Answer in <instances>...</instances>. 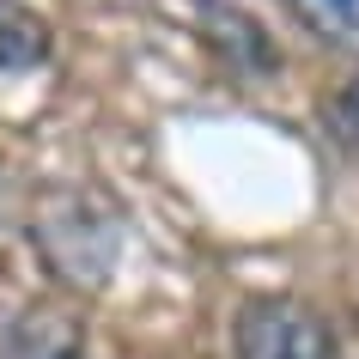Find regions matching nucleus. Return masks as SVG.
Segmentation results:
<instances>
[{"instance_id": "nucleus-7", "label": "nucleus", "mask_w": 359, "mask_h": 359, "mask_svg": "<svg viewBox=\"0 0 359 359\" xmlns=\"http://www.w3.org/2000/svg\"><path fill=\"white\" fill-rule=\"evenodd\" d=\"M329 128H335V140H347V147H359V79H347L335 97H329Z\"/></svg>"}, {"instance_id": "nucleus-6", "label": "nucleus", "mask_w": 359, "mask_h": 359, "mask_svg": "<svg viewBox=\"0 0 359 359\" xmlns=\"http://www.w3.org/2000/svg\"><path fill=\"white\" fill-rule=\"evenodd\" d=\"M311 37H323L341 55H359V0H286Z\"/></svg>"}, {"instance_id": "nucleus-1", "label": "nucleus", "mask_w": 359, "mask_h": 359, "mask_svg": "<svg viewBox=\"0 0 359 359\" xmlns=\"http://www.w3.org/2000/svg\"><path fill=\"white\" fill-rule=\"evenodd\" d=\"M31 244L67 286H104L122 256V219L86 189H49L31 208Z\"/></svg>"}, {"instance_id": "nucleus-5", "label": "nucleus", "mask_w": 359, "mask_h": 359, "mask_svg": "<svg viewBox=\"0 0 359 359\" xmlns=\"http://www.w3.org/2000/svg\"><path fill=\"white\" fill-rule=\"evenodd\" d=\"M79 329L61 317H19L6 329V359H79Z\"/></svg>"}, {"instance_id": "nucleus-4", "label": "nucleus", "mask_w": 359, "mask_h": 359, "mask_svg": "<svg viewBox=\"0 0 359 359\" xmlns=\"http://www.w3.org/2000/svg\"><path fill=\"white\" fill-rule=\"evenodd\" d=\"M208 37H213V49H219L231 67H244V74H274V67H280L274 43L262 37V25L250 19V13H226V6H213Z\"/></svg>"}, {"instance_id": "nucleus-3", "label": "nucleus", "mask_w": 359, "mask_h": 359, "mask_svg": "<svg viewBox=\"0 0 359 359\" xmlns=\"http://www.w3.org/2000/svg\"><path fill=\"white\" fill-rule=\"evenodd\" d=\"M49 49H55V37H49L37 6L0 0V74H31L49 61Z\"/></svg>"}, {"instance_id": "nucleus-2", "label": "nucleus", "mask_w": 359, "mask_h": 359, "mask_svg": "<svg viewBox=\"0 0 359 359\" xmlns=\"http://www.w3.org/2000/svg\"><path fill=\"white\" fill-rule=\"evenodd\" d=\"M231 359H335V335L299 299H250L231 323Z\"/></svg>"}]
</instances>
